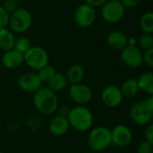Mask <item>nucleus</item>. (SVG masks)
I'll list each match as a JSON object with an SVG mask.
<instances>
[{
	"label": "nucleus",
	"instance_id": "obj_1",
	"mask_svg": "<svg viewBox=\"0 0 153 153\" xmlns=\"http://www.w3.org/2000/svg\"><path fill=\"white\" fill-rule=\"evenodd\" d=\"M33 105L39 112L44 115L55 113L58 108V100L56 92L48 87H40L34 92Z\"/></svg>",
	"mask_w": 153,
	"mask_h": 153
},
{
	"label": "nucleus",
	"instance_id": "obj_2",
	"mask_svg": "<svg viewBox=\"0 0 153 153\" xmlns=\"http://www.w3.org/2000/svg\"><path fill=\"white\" fill-rule=\"evenodd\" d=\"M67 120L70 126L77 131L89 130L93 124V116L91 110L84 106H76L69 110Z\"/></svg>",
	"mask_w": 153,
	"mask_h": 153
},
{
	"label": "nucleus",
	"instance_id": "obj_3",
	"mask_svg": "<svg viewBox=\"0 0 153 153\" xmlns=\"http://www.w3.org/2000/svg\"><path fill=\"white\" fill-rule=\"evenodd\" d=\"M111 143V130L108 127L97 126L89 134L88 144L94 152H102L108 149Z\"/></svg>",
	"mask_w": 153,
	"mask_h": 153
},
{
	"label": "nucleus",
	"instance_id": "obj_4",
	"mask_svg": "<svg viewBox=\"0 0 153 153\" xmlns=\"http://www.w3.org/2000/svg\"><path fill=\"white\" fill-rule=\"evenodd\" d=\"M32 23V17L29 11L24 8L18 7L14 12L9 14L8 25L12 31L16 33H23L27 31Z\"/></svg>",
	"mask_w": 153,
	"mask_h": 153
},
{
	"label": "nucleus",
	"instance_id": "obj_5",
	"mask_svg": "<svg viewBox=\"0 0 153 153\" xmlns=\"http://www.w3.org/2000/svg\"><path fill=\"white\" fill-rule=\"evenodd\" d=\"M126 13V7L120 0H108L100 10L101 17L109 23L120 22Z\"/></svg>",
	"mask_w": 153,
	"mask_h": 153
},
{
	"label": "nucleus",
	"instance_id": "obj_6",
	"mask_svg": "<svg viewBox=\"0 0 153 153\" xmlns=\"http://www.w3.org/2000/svg\"><path fill=\"white\" fill-rule=\"evenodd\" d=\"M24 63L33 70H39L48 65L49 56L48 52L41 47H31L24 55Z\"/></svg>",
	"mask_w": 153,
	"mask_h": 153
},
{
	"label": "nucleus",
	"instance_id": "obj_7",
	"mask_svg": "<svg viewBox=\"0 0 153 153\" xmlns=\"http://www.w3.org/2000/svg\"><path fill=\"white\" fill-rule=\"evenodd\" d=\"M74 22L80 28H88L91 26L96 20L95 8L88 4H80L74 12Z\"/></svg>",
	"mask_w": 153,
	"mask_h": 153
},
{
	"label": "nucleus",
	"instance_id": "obj_8",
	"mask_svg": "<svg viewBox=\"0 0 153 153\" xmlns=\"http://www.w3.org/2000/svg\"><path fill=\"white\" fill-rule=\"evenodd\" d=\"M122 63L130 68H137L143 64V53L136 45L128 44L120 53Z\"/></svg>",
	"mask_w": 153,
	"mask_h": 153
},
{
	"label": "nucleus",
	"instance_id": "obj_9",
	"mask_svg": "<svg viewBox=\"0 0 153 153\" xmlns=\"http://www.w3.org/2000/svg\"><path fill=\"white\" fill-rule=\"evenodd\" d=\"M69 96L73 102L77 105L83 106L92 100L93 93L89 86L80 82L71 85L69 89Z\"/></svg>",
	"mask_w": 153,
	"mask_h": 153
},
{
	"label": "nucleus",
	"instance_id": "obj_10",
	"mask_svg": "<svg viewBox=\"0 0 153 153\" xmlns=\"http://www.w3.org/2000/svg\"><path fill=\"white\" fill-rule=\"evenodd\" d=\"M152 111L149 110L143 100L136 101L130 108V117L138 126L148 125L152 118Z\"/></svg>",
	"mask_w": 153,
	"mask_h": 153
},
{
	"label": "nucleus",
	"instance_id": "obj_11",
	"mask_svg": "<svg viewBox=\"0 0 153 153\" xmlns=\"http://www.w3.org/2000/svg\"><path fill=\"white\" fill-rule=\"evenodd\" d=\"M111 140L117 147H126L132 143V131L125 125H117L111 130Z\"/></svg>",
	"mask_w": 153,
	"mask_h": 153
},
{
	"label": "nucleus",
	"instance_id": "obj_12",
	"mask_svg": "<svg viewBox=\"0 0 153 153\" xmlns=\"http://www.w3.org/2000/svg\"><path fill=\"white\" fill-rule=\"evenodd\" d=\"M101 100L108 108H117L121 104L123 95L117 86L109 85L103 90L101 93Z\"/></svg>",
	"mask_w": 153,
	"mask_h": 153
},
{
	"label": "nucleus",
	"instance_id": "obj_13",
	"mask_svg": "<svg viewBox=\"0 0 153 153\" xmlns=\"http://www.w3.org/2000/svg\"><path fill=\"white\" fill-rule=\"evenodd\" d=\"M18 85L23 91L35 92L40 87H42V82L37 74L24 73L21 74V76L19 77Z\"/></svg>",
	"mask_w": 153,
	"mask_h": 153
},
{
	"label": "nucleus",
	"instance_id": "obj_14",
	"mask_svg": "<svg viewBox=\"0 0 153 153\" xmlns=\"http://www.w3.org/2000/svg\"><path fill=\"white\" fill-rule=\"evenodd\" d=\"M70 125L67 120V117L57 115L54 117L48 125V129L51 134L55 136H63L69 130Z\"/></svg>",
	"mask_w": 153,
	"mask_h": 153
},
{
	"label": "nucleus",
	"instance_id": "obj_15",
	"mask_svg": "<svg viewBox=\"0 0 153 153\" xmlns=\"http://www.w3.org/2000/svg\"><path fill=\"white\" fill-rule=\"evenodd\" d=\"M24 63L23 55L15 49L5 51L2 56V64L8 69H16Z\"/></svg>",
	"mask_w": 153,
	"mask_h": 153
},
{
	"label": "nucleus",
	"instance_id": "obj_16",
	"mask_svg": "<svg viewBox=\"0 0 153 153\" xmlns=\"http://www.w3.org/2000/svg\"><path fill=\"white\" fill-rule=\"evenodd\" d=\"M108 45L115 50H122L129 44L127 35L120 30L111 31L107 37Z\"/></svg>",
	"mask_w": 153,
	"mask_h": 153
},
{
	"label": "nucleus",
	"instance_id": "obj_17",
	"mask_svg": "<svg viewBox=\"0 0 153 153\" xmlns=\"http://www.w3.org/2000/svg\"><path fill=\"white\" fill-rule=\"evenodd\" d=\"M84 75H85L84 68L81 65L75 64L71 65L67 69L65 77L68 82H70L71 84H75V83L82 82V81L84 78Z\"/></svg>",
	"mask_w": 153,
	"mask_h": 153
},
{
	"label": "nucleus",
	"instance_id": "obj_18",
	"mask_svg": "<svg viewBox=\"0 0 153 153\" xmlns=\"http://www.w3.org/2000/svg\"><path fill=\"white\" fill-rule=\"evenodd\" d=\"M119 89L121 91L123 98L132 99V98L135 97L137 95L138 91H139L137 80L134 79V78L127 79L126 81H125L122 83V85H121V87Z\"/></svg>",
	"mask_w": 153,
	"mask_h": 153
},
{
	"label": "nucleus",
	"instance_id": "obj_19",
	"mask_svg": "<svg viewBox=\"0 0 153 153\" xmlns=\"http://www.w3.org/2000/svg\"><path fill=\"white\" fill-rule=\"evenodd\" d=\"M15 38L12 30L4 28L0 30V49L4 52L13 48Z\"/></svg>",
	"mask_w": 153,
	"mask_h": 153
},
{
	"label": "nucleus",
	"instance_id": "obj_20",
	"mask_svg": "<svg viewBox=\"0 0 153 153\" xmlns=\"http://www.w3.org/2000/svg\"><path fill=\"white\" fill-rule=\"evenodd\" d=\"M137 80L139 90L143 91L149 95L153 94V74L152 72L143 74Z\"/></svg>",
	"mask_w": 153,
	"mask_h": 153
},
{
	"label": "nucleus",
	"instance_id": "obj_21",
	"mask_svg": "<svg viewBox=\"0 0 153 153\" xmlns=\"http://www.w3.org/2000/svg\"><path fill=\"white\" fill-rule=\"evenodd\" d=\"M67 79L65 77V74H60V73H56L53 77L49 80L48 82V87L52 90L53 91H60L64 90L66 85H67Z\"/></svg>",
	"mask_w": 153,
	"mask_h": 153
},
{
	"label": "nucleus",
	"instance_id": "obj_22",
	"mask_svg": "<svg viewBox=\"0 0 153 153\" xmlns=\"http://www.w3.org/2000/svg\"><path fill=\"white\" fill-rule=\"evenodd\" d=\"M140 27L143 33L153 32V13L152 12L145 13L140 20Z\"/></svg>",
	"mask_w": 153,
	"mask_h": 153
},
{
	"label": "nucleus",
	"instance_id": "obj_23",
	"mask_svg": "<svg viewBox=\"0 0 153 153\" xmlns=\"http://www.w3.org/2000/svg\"><path fill=\"white\" fill-rule=\"evenodd\" d=\"M56 70L53 66L49 65H45L44 67L40 68L39 70H38V76L39 78L40 79L41 82H46L48 83L49 82V80L53 77V75L56 74Z\"/></svg>",
	"mask_w": 153,
	"mask_h": 153
},
{
	"label": "nucleus",
	"instance_id": "obj_24",
	"mask_svg": "<svg viewBox=\"0 0 153 153\" xmlns=\"http://www.w3.org/2000/svg\"><path fill=\"white\" fill-rule=\"evenodd\" d=\"M31 47L32 46H31L30 40L29 39H27V38L22 37V38H19V39H15L13 49H15L18 52H20L22 55H24Z\"/></svg>",
	"mask_w": 153,
	"mask_h": 153
},
{
	"label": "nucleus",
	"instance_id": "obj_25",
	"mask_svg": "<svg viewBox=\"0 0 153 153\" xmlns=\"http://www.w3.org/2000/svg\"><path fill=\"white\" fill-rule=\"evenodd\" d=\"M139 46L142 49L147 50L153 48V37L151 33H143L139 39Z\"/></svg>",
	"mask_w": 153,
	"mask_h": 153
},
{
	"label": "nucleus",
	"instance_id": "obj_26",
	"mask_svg": "<svg viewBox=\"0 0 153 153\" xmlns=\"http://www.w3.org/2000/svg\"><path fill=\"white\" fill-rule=\"evenodd\" d=\"M153 143L148 142V141H143L140 143L137 146L136 152L137 153H152L153 151Z\"/></svg>",
	"mask_w": 153,
	"mask_h": 153
},
{
	"label": "nucleus",
	"instance_id": "obj_27",
	"mask_svg": "<svg viewBox=\"0 0 153 153\" xmlns=\"http://www.w3.org/2000/svg\"><path fill=\"white\" fill-rule=\"evenodd\" d=\"M2 6L10 14L18 8V3L16 0H4Z\"/></svg>",
	"mask_w": 153,
	"mask_h": 153
},
{
	"label": "nucleus",
	"instance_id": "obj_28",
	"mask_svg": "<svg viewBox=\"0 0 153 153\" xmlns=\"http://www.w3.org/2000/svg\"><path fill=\"white\" fill-rule=\"evenodd\" d=\"M143 63H145L150 67L153 66V48L144 50L143 53Z\"/></svg>",
	"mask_w": 153,
	"mask_h": 153
},
{
	"label": "nucleus",
	"instance_id": "obj_29",
	"mask_svg": "<svg viewBox=\"0 0 153 153\" xmlns=\"http://www.w3.org/2000/svg\"><path fill=\"white\" fill-rule=\"evenodd\" d=\"M9 22V13L0 5V30L5 28L8 25Z\"/></svg>",
	"mask_w": 153,
	"mask_h": 153
},
{
	"label": "nucleus",
	"instance_id": "obj_30",
	"mask_svg": "<svg viewBox=\"0 0 153 153\" xmlns=\"http://www.w3.org/2000/svg\"><path fill=\"white\" fill-rule=\"evenodd\" d=\"M145 140L153 143V125L148 124L145 130Z\"/></svg>",
	"mask_w": 153,
	"mask_h": 153
},
{
	"label": "nucleus",
	"instance_id": "obj_31",
	"mask_svg": "<svg viewBox=\"0 0 153 153\" xmlns=\"http://www.w3.org/2000/svg\"><path fill=\"white\" fill-rule=\"evenodd\" d=\"M120 1L125 7H128V8L135 7L143 2V0H120Z\"/></svg>",
	"mask_w": 153,
	"mask_h": 153
},
{
	"label": "nucleus",
	"instance_id": "obj_32",
	"mask_svg": "<svg viewBox=\"0 0 153 153\" xmlns=\"http://www.w3.org/2000/svg\"><path fill=\"white\" fill-rule=\"evenodd\" d=\"M85 1H86V4L95 8V7L102 6L108 0H85Z\"/></svg>",
	"mask_w": 153,
	"mask_h": 153
},
{
	"label": "nucleus",
	"instance_id": "obj_33",
	"mask_svg": "<svg viewBox=\"0 0 153 153\" xmlns=\"http://www.w3.org/2000/svg\"><path fill=\"white\" fill-rule=\"evenodd\" d=\"M143 101H144V104H145V106L148 108V109L153 112V97H152V95H150V97H149V98H147L146 100H143Z\"/></svg>",
	"mask_w": 153,
	"mask_h": 153
},
{
	"label": "nucleus",
	"instance_id": "obj_34",
	"mask_svg": "<svg viewBox=\"0 0 153 153\" xmlns=\"http://www.w3.org/2000/svg\"><path fill=\"white\" fill-rule=\"evenodd\" d=\"M58 109V115H60V116H63V117H67V116H68V113H69V108H67L66 107H61L60 108H57Z\"/></svg>",
	"mask_w": 153,
	"mask_h": 153
},
{
	"label": "nucleus",
	"instance_id": "obj_35",
	"mask_svg": "<svg viewBox=\"0 0 153 153\" xmlns=\"http://www.w3.org/2000/svg\"><path fill=\"white\" fill-rule=\"evenodd\" d=\"M0 153H3V152H0Z\"/></svg>",
	"mask_w": 153,
	"mask_h": 153
}]
</instances>
